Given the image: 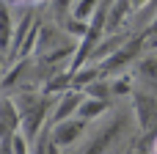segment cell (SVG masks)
Returning <instances> with one entry per match:
<instances>
[{"mask_svg": "<svg viewBox=\"0 0 157 154\" xmlns=\"http://www.w3.org/2000/svg\"><path fill=\"white\" fill-rule=\"evenodd\" d=\"M14 3H36V0H14Z\"/></svg>", "mask_w": 157, "mask_h": 154, "instance_id": "7402d4cb", "label": "cell"}, {"mask_svg": "<svg viewBox=\"0 0 157 154\" xmlns=\"http://www.w3.org/2000/svg\"><path fill=\"white\" fill-rule=\"evenodd\" d=\"M63 88H72V72H61V74H55L50 83H47V88H44V94H58V91H63Z\"/></svg>", "mask_w": 157, "mask_h": 154, "instance_id": "5bb4252c", "label": "cell"}, {"mask_svg": "<svg viewBox=\"0 0 157 154\" xmlns=\"http://www.w3.org/2000/svg\"><path fill=\"white\" fill-rule=\"evenodd\" d=\"M97 8H99V0H75L72 8H69V14H72L75 19H80V22H88Z\"/></svg>", "mask_w": 157, "mask_h": 154, "instance_id": "7c38bea8", "label": "cell"}, {"mask_svg": "<svg viewBox=\"0 0 157 154\" xmlns=\"http://www.w3.org/2000/svg\"><path fill=\"white\" fill-rule=\"evenodd\" d=\"M152 154H157V138H155V146H152Z\"/></svg>", "mask_w": 157, "mask_h": 154, "instance_id": "44dd1931", "label": "cell"}, {"mask_svg": "<svg viewBox=\"0 0 157 154\" xmlns=\"http://www.w3.org/2000/svg\"><path fill=\"white\" fill-rule=\"evenodd\" d=\"M58 152H61V149H58V146L50 141V135H47V146H44V154H58Z\"/></svg>", "mask_w": 157, "mask_h": 154, "instance_id": "d6986e66", "label": "cell"}, {"mask_svg": "<svg viewBox=\"0 0 157 154\" xmlns=\"http://www.w3.org/2000/svg\"><path fill=\"white\" fill-rule=\"evenodd\" d=\"M11 39H14V22H11L6 3H0V52L11 50Z\"/></svg>", "mask_w": 157, "mask_h": 154, "instance_id": "30bf717a", "label": "cell"}, {"mask_svg": "<svg viewBox=\"0 0 157 154\" xmlns=\"http://www.w3.org/2000/svg\"><path fill=\"white\" fill-rule=\"evenodd\" d=\"M132 118L138 121L144 135H157V94L135 88L132 94Z\"/></svg>", "mask_w": 157, "mask_h": 154, "instance_id": "3957f363", "label": "cell"}, {"mask_svg": "<svg viewBox=\"0 0 157 154\" xmlns=\"http://www.w3.org/2000/svg\"><path fill=\"white\" fill-rule=\"evenodd\" d=\"M8 152L11 154H30V141L22 132H14L11 141H8Z\"/></svg>", "mask_w": 157, "mask_h": 154, "instance_id": "9a60e30c", "label": "cell"}, {"mask_svg": "<svg viewBox=\"0 0 157 154\" xmlns=\"http://www.w3.org/2000/svg\"><path fill=\"white\" fill-rule=\"evenodd\" d=\"M105 110H108V102H105V99H94V96H86V94H83V102H80V107H77V118L94 121V118H99Z\"/></svg>", "mask_w": 157, "mask_h": 154, "instance_id": "ba28073f", "label": "cell"}, {"mask_svg": "<svg viewBox=\"0 0 157 154\" xmlns=\"http://www.w3.org/2000/svg\"><path fill=\"white\" fill-rule=\"evenodd\" d=\"M146 39H149L146 33L127 39L116 52H110L105 61L97 63V66H99V74L108 77V74H121V72H127V66H132V63L141 58V52H144V47H146Z\"/></svg>", "mask_w": 157, "mask_h": 154, "instance_id": "7a4b0ae2", "label": "cell"}, {"mask_svg": "<svg viewBox=\"0 0 157 154\" xmlns=\"http://www.w3.org/2000/svg\"><path fill=\"white\" fill-rule=\"evenodd\" d=\"M130 121H132V113H119L116 118H110V121L88 141V146L83 149V154H113L116 146L130 135Z\"/></svg>", "mask_w": 157, "mask_h": 154, "instance_id": "6da1fadb", "label": "cell"}, {"mask_svg": "<svg viewBox=\"0 0 157 154\" xmlns=\"http://www.w3.org/2000/svg\"><path fill=\"white\" fill-rule=\"evenodd\" d=\"M44 146H47V138L41 135V138H36V146H33V152H30V154H44Z\"/></svg>", "mask_w": 157, "mask_h": 154, "instance_id": "e0dca14e", "label": "cell"}, {"mask_svg": "<svg viewBox=\"0 0 157 154\" xmlns=\"http://www.w3.org/2000/svg\"><path fill=\"white\" fill-rule=\"evenodd\" d=\"M0 121H3L11 132L19 130V110H17V105H14L11 96H0Z\"/></svg>", "mask_w": 157, "mask_h": 154, "instance_id": "9c48e42d", "label": "cell"}, {"mask_svg": "<svg viewBox=\"0 0 157 154\" xmlns=\"http://www.w3.org/2000/svg\"><path fill=\"white\" fill-rule=\"evenodd\" d=\"M132 77L138 83V88L157 94V52H149L132 63Z\"/></svg>", "mask_w": 157, "mask_h": 154, "instance_id": "8992f818", "label": "cell"}, {"mask_svg": "<svg viewBox=\"0 0 157 154\" xmlns=\"http://www.w3.org/2000/svg\"><path fill=\"white\" fill-rule=\"evenodd\" d=\"M52 105H55V102H52V99L44 94V96H41V99H39V102L30 107V110H25V113L19 116V132H22V135H25L30 143L39 138V130H41V124L50 118Z\"/></svg>", "mask_w": 157, "mask_h": 154, "instance_id": "277c9868", "label": "cell"}, {"mask_svg": "<svg viewBox=\"0 0 157 154\" xmlns=\"http://www.w3.org/2000/svg\"><path fill=\"white\" fill-rule=\"evenodd\" d=\"M146 154H152V152H146Z\"/></svg>", "mask_w": 157, "mask_h": 154, "instance_id": "603a6c76", "label": "cell"}, {"mask_svg": "<svg viewBox=\"0 0 157 154\" xmlns=\"http://www.w3.org/2000/svg\"><path fill=\"white\" fill-rule=\"evenodd\" d=\"M72 3H75V0H55V14H58V17L63 19V14H66V11L72 8Z\"/></svg>", "mask_w": 157, "mask_h": 154, "instance_id": "2e32d148", "label": "cell"}, {"mask_svg": "<svg viewBox=\"0 0 157 154\" xmlns=\"http://www.w3.org/2000/svg\"><path fill=\"white\" fill-rule=\"evenodd\" d=\"M146 6H152V0H130V8H132V11H141V8H146Z\"/></svg>", "mask_w": 157, "mask_h": 154, "instance_id": "ac0fdd59", "label": "cell"}, {"mask_svg": "<svg viewBox=\"0 0 157 154\" xmlns=\"http://www.w3.org/2000/svg\"><path fill=\"white\" fill-rule=\"evenodd\" d=\"M80 102H83V91H77V88H69V91H63V96L52 105V113H50V121L52 124H58V121H63V118H72V116H77V107H80Z\"/></svg>", "mask_w": 157, "mask_h": 154, "instance_id": "52a82bcc", "label": "cell"}, {"mask_svg": "<svg viewBox=\"0 0 157 154\" xmlns=\"http://www.w3.org/2000/svg\"><path fill=\"white\" fill-rule=\"evenodd\" d=\"M86 127H88V121H83V118H77V116L63 118V121L52 124V130H50V141H52L58 149H66V146H72L75 141H80V138L86 135Z\"/></svg>", "mask_w": 157, "mask_h": 154, "instance_id": "5b68a950", "label": "cell"}, {"mask_svg": "<svg viewBox=\"0 0 157 154\" xmlns=\"http://www.w3.org/2000/svg\"><path fill=\"white\" fill-rule=\"evenodd\" d=\"M146 36H157V14H155V19H152V25L146 28Z\"/></svg>", "mask_w": 157, "mask_h": 154, "instance_id": "ffe728a7", "label": "cell"}, {"mask_svg": "<svg viewBox=\"0 0 157 154\" xmlns=\"http://www.w3.org/2000/svg\"><path fill=\"white\" fill-rule=\"evenodd\" d=\"M33 25H36V22H33V11H25V17H22L19 28H14V39H11L14 58H17V52H19V47H22V41H25V36H28V30H30Z\"/></svg>", "mask_w": 157, "mask_h": 154, "instance_id": "8fae6325", "label": "cell"}, {"mask_svg": "<svg viewBox=\"0 0 157 154\" xmlns=\"http://www.w3.org/2000/svg\"><path fill=\"white\" fill-rule=\"evenodd\" d=\"M83 94H86V96H94V99H105V102H108L113 91H110V83H108V80L97 77L94 83H88V85L83 88Z\"/></svg>", "mask_w": 157, "mask_h": 154, "instance_id": "4fadbf2b", "label": "cell"}]
</instances>
